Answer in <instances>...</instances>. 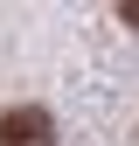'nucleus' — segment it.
<instances>
[{
  "label": "nucleus",
  "mask_w": 139,
  "mask_h": 146,
  "mask_svg": "<svg viewBox=\"0 0 139 146\" xmlns=\"http://www.w3.org/2000/svg\"><path fill=\"white\" fill-rule=\"evenodd\" d=\"M0 146H56V118L42 104H7L0 111Z\"/></svg>",
  "instance_id": "1"
}]
</instances>
